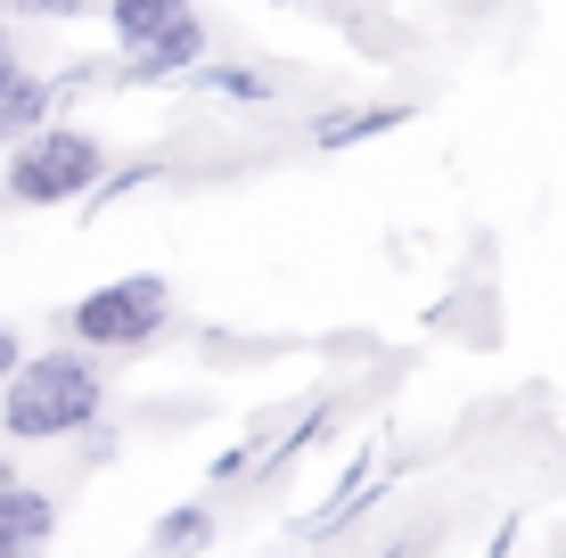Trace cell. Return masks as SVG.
<instances>
[{
  "label": "cell",
  "mask_w": 566,
  "mask_h": 558,
  "mask_svg": "<svg viewBox=\"0 0 566 558\" xmlns=\"http://www.w3.org/2000/svg\"><path fill=\"white\" fill-rule=\"evenodd\" d=\"M99 370H91L83 354H33L25 370L9 378V394H0V419H9V435H25V444H42V435H74L99 419Z\"/></svg>",
  "instance_id": "6da1fadb"
},
{
  "label": "cell",
  "mask_w": 566,
  "mask_h": 558,
  "mask_svg": "<svg viewBox=\"0 0 566 558\" xmlns=\"http://www.w3.org/2000/svg\"><path fill=\"white\" fill-rule=\"evenodd\" d=\"M99 172H107V148L91 140V131L50 124V131H33V140L9 157V198L17 206H66V198H83Z\"/></svg>",
  "instance_id": "7a4b0ae2"
},
{
  "label": "cell",
  "mask_w": 566,
  "mask_h": 558,
  "mask_svg": "<svg viewBox=\"0 0 566 558\" xmlns=\"http://www.w3.org/2000/svg\"><path fill=\"white\" fill-rule=\"evenodd\" d=\"M66 320H74V337H83V345H115V354H124V345H148V337L172 320V287L156 280V272L107 280V287H91Z\"/></svg>",
  "instance_id": "3957f363"
},
{
  "label": "cell",
  "mask_w": 566,
  "mask_h": 558,
  "mask_svg": "<svg viewBox=\"0 0 566 558\" xmlns=\"http://www.w3.org/2000/svg\"><path fill=\"white\" fill-rule=\"evenodd\" d=\"M198 57H206V17L172 0L165 25H156L140 50H132V74H140V83H156V74H181V66H198Z\"/></svg>",
  "instance_id": "277c9868"
},
{
  "label": "cell",
  "mask_w": 566,
  "mask_h": 558,
  "mask_svg": "<svg viewBox=\"0 0 566 558\" xmlns=\"http://www.w3.org/2000/svg\"><path fill=\"white\" fill-rule=\"evenodd\" d=\"M50 534H57V509H50V493H0V558H42L50 550Z\"/></svg>",
  "instance_id": "5b68a950"
},
{
  "label": "cell",
  "mask_w": 566,
  "mask_h": 558,
  "mask_svg": "<svg viewBox=\"0 0 566 558\" xmlns=\"http://www.w3.org/2000/svg\"><path fill=\"white\" fill-rule=\"evenodd\" d=\"M33 131H50V83L42 74H17V83H0V140L25 148Z\"/></svg>",
  "instance_id": "8992f818"
},
{
  "label": "cell",
  "mask_w": 566,
  "mask_h": 558,
  "mask_svg": "<svg viewBox=\"0 0 566 558\" xmlns=\"http://www.w3.org/2000/svg\"><path fill=\"white\" fill-rule=\"evenodd\" d=\"M206 543H213V517H206L198 502H189V509H172L165 526H156V550H165V558H198Z\"/></svg>",
  "instance_id": "52a82bcc"
},
{
  "label": "cell",
  "mask_w": 566,
  "mask_h": 558,
  "mask_svg": "<svg viewBox=\"0 0 566 558\" xmlns=\"http://www.w3.org/2000/svg\"><path fill=\"white\" fill-rule=\"evenodd\" d=\"M402 107H361V115H337V124H321V148H345V140H369V131H395Z\"/></svg>",
  "instance_id": "ba28073f"
},
{
  "label": "cell",
  "mask_w": 566,
  "mask_h": 558,
  "mask_svg": "<svg viewBox=\"0 0 566 558\" xmlns=\"http://www.w3.org/2000/svg\"><path fill=\"white\" fill-rule=\"evenodd\" d=\"M17 370H25V354H17V329H9V320H0V387H9Z\"/></svg>",
  "instance_id": "9c48e42d"
},
{
  "label": "cell",
  "mask_w": 566,
  "mask_h": 558,
  "mask_svg": "<svg viewBox=\"0 0 566 558\" xmlns=\"http://www.w3.org/2000/svg\"><path fill=\"white\" fill-rule=\"evenodd\" d=\"M17 74H25V66H17V42L0 33V83H17Z\"/></svg>",
  "instance_id": "30bf717a"
},
{
  "label": "cell",
  "mask_w": 566,
  "mask_h": 558,
  "mask_svg": "<svg viewBox=\"0 0 566 558\" xmlns=\"http://www.w3.org/2000/svg\"><path fill=\"white\" fill-rule=\"evenodd\" d=\"M0 493H17V476H9V460H0Z\"/></svg>",
  "instance_id": "8fae6325"
}]
</instances>
